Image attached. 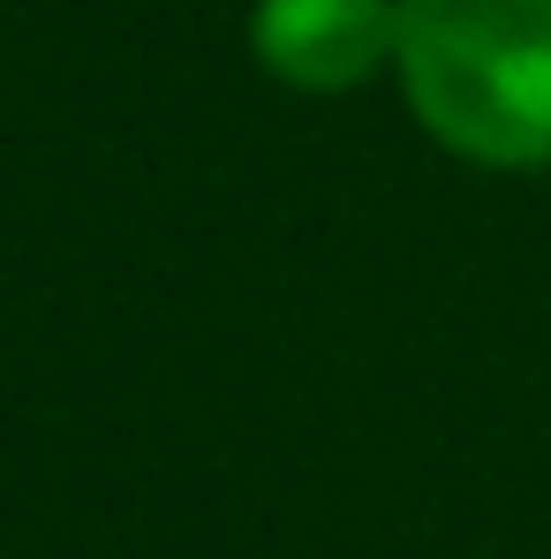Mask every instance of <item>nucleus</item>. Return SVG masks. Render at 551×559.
<instances>
[{"label": "nucleus", "instance_id": "2", "mask_svg": "<svg viewBox=\"0 0 551 559\" xmlns=\"http://www.w3.org/2000/svg\"><path fill=\"white\" fill-rule=\"evenodd\" d=\"M393 0H257L250 46L295 92H356L393 61Z\"/></svg>", "mask_w": 551, "mask_h": 559}, {"label": "nucleus", "instance_id": "1", "mask_svg": "<svg viewBox=\"0 0 551 559\" xmlns=\"http://www.w3.org/2000/svg\"><path fill=\"white\" fill-rule=\"evenodd\" d=\"M416 121L476 167H551V0H393Z\"/></svg>", "mask_w": 551, "mask_h": 559}]
</instances>
